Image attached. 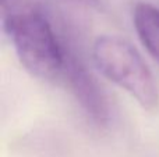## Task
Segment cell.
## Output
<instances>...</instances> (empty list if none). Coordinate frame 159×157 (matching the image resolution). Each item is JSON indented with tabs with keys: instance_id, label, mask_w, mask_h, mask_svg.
Listing matches in <instances>:
<instances>
[{
	"instance_id": "5b68a950",
	"label": "cell",
	"mask_w": 159,
	"mask_h": 157,
	"mask_svg": "<svg viewBox=\"0 0 159 157\" xmlns=\"http://www.w3.org/2000/svg\"><path fill=\"white\" fill-rule=\"evenodd\" d=\"M74 3H78V4L87 6V7H96L99 4V0H71Z\"/></svg>"
},
{
	"instance_id": "277c9868",
	"label": "cell",
	"mask_w": 159,
	"mask_h": 157,
	"mask_svg": "<svg viewBox=\"0 0 159 157\" xmlns=\"http://www.w3.org/2000/svg\"><path fill=\"white\" fill-rule=\"evenodd\" d=\"M133 22L141 43L159 63V8L147 2L137 3Z\"/></svg>"
},
{
	"instance_id": "6da1fadb",
	"label": "cell",
	"mask_w": 159,
	"mask_h": 157,
	"mask_svg": "<svg viewBox=\"0 0 159 157\" xmlns=\"http://www.w3.org/2000/svg\"><path fill=\"white\" fill-rule=\"evenodd\" d=\"M2 18L20 63L32 77L43 81L63 77L69 54L41 11L2 4Z\"/></svg>"
},
{
	"instance_id": "7a4b0ae2",
	"label": "cell",
	"mask_w": 159,
	"mask_h": 157,
	"mask_svg": "<svg viewBox=\"0 0 159 157\" xmlns=\"http://www.w3.org/2000/svg\"><path fill=\"white\" fill-rule=\"evenodd\" d=\"M96 68L110 82L126 91L144 110L159 106V89L151 70L129 40L116 35H102L92 45Z\"/></svg>"
},
{
	"instance_id": "3957f363",
	"label": "cell",
	"mask_w": 159,
	"mask_h": 157,
	"mask_svg": "<svg viewBox=\"0 0 159 157\" xmlns=\"http://www.w3.org/2000/svg\"><path fill=\"white\" fill-rule=\"evenodd\" d=\"M63 77L85 114L99 127L109 124L110 110L103 89L74 56H67Z\"/></svg>"
}]
</instances>
